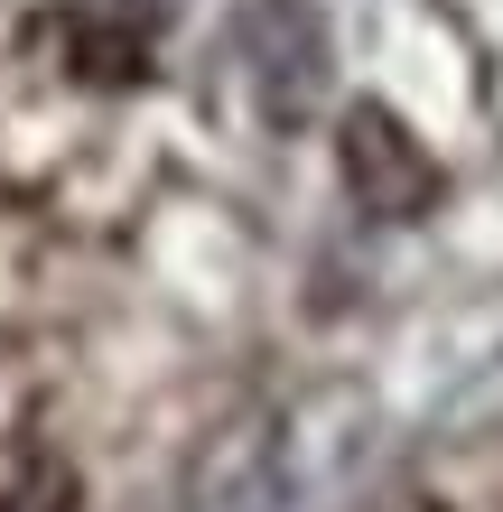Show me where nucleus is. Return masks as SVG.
Masks as SVG:
<instances>
[{"label": "nucleus", "mask_w": 503, "mask_h": 512, "mask_svg": "<svg viewBox=\"0 0 503 512\" xmlns=\"http://www.w3.org/2000/svg\"><path fill=\"white\" fill-rule=\"evenodd\" d=\"M345 177H354V196H364L373 215H420L438 196V168L382 122V112H354L345 122Z\"/></svg>", "instance_id": "f257e3e1"}]
</instances>
